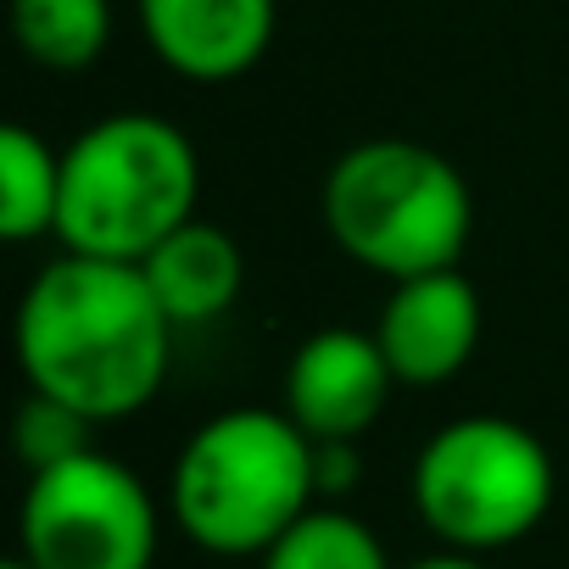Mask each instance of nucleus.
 Here are the masks:
<instances>
[{
    "label": "nucleus",
    "instance_id": "8",
    "mask_svg": "<svg viewBox=\"0 0 569 569\" xmlns=\"http://www.w3.org/2000/svg\"><path fill=\"white\" fill-rule=\"evenodd\" d=\"M397 375L375 330H313L284 363V413L313 441H363L386 413Z\"/></svg>",
    "mask_w": 569,
    "mask_h": 569
},
{
    "label": "nucleus",
    "instance_id": "2",
    "mask_svg": "<svg viewBox=\"0 0 569 569\" xmlns=\"http://www.w3.org/2000/svg\"><path fill=\"white\" fill-rule=\"evenodd\" d=\"M168 502L201 552L262 558L319 508L313 436L284 408H223L179 447Z\"/></svg>",
    "mask_w": 569,
    "mask_h": 569
},
{
    "label": "nucleus",
    "instance_id": "7",
    "mask_svg": "<svg viewBox=\"0 0 569 569\" xmlns=\"http://www.w3.org/2000/svg\"><path fill=\"white\" fill-rule=\"evenodd\" d=\"M480 336H486V308H480L475 279L458 268L397 279L375 325V341L397 386H419V391L458 380L469 358L480 352Z\"/></svg>",
    "mask_w": 569,
    "mask_h": 569
},
{
    "label": "nucleus",
    "instance_id": "15",
    "mask_svg": "<svg viewBox=\"0 0 569 569\" xmlns=\"http://www.w3.org/2000/svg\"><path fill=\"white\" fill-rule=\"evenodd\" d=\"M313 475H319V502H341L363 480L358 441H313Z\"/></svg>",
    "mask_w": 569,
    "mask_h": 569
},
{
    "label": "nucleus",
    "instance_id": "11",
    "mask_svg": "<svg viewBox=\"0 0 569 569\" xmlns=\"http://www.w3.org/2000/svg\"><path fill=\"white\" fill-rule=\"evenodd\" d=\"M18 51L51 73H84L112 46V0H7Z\"/></svg>",
    "mask_w": 569,
    "mask_h": 569
},
{
    "label": "nucleus",
    "instance_id": "5",
    "mask_svg": "<svg viewBox=\"0 0 569 569\" xmlns=\"http://www.w3.org/2000/svg\"><path fill=\"white\" fill-rule=\"evenodd\" d=\"M558 475L536 430L502 413H463L441 425L413 458V508L441 547L502 552L525 541L552 508Z\"/></svg>",
    "mask_w": 569,
    "mask_h": 569
},
{
    "label": "nucleus",
    "instance_id": "17",
    "mask_svg": "<svg viewBox=\"0 0 569 569\" xmlns=\"http://www.w3.org/2000/svg\"><path fill=\"white\" fill-rule=\"evenodd\" d=\"M0 569H34V563H29V558L18 552V558H7V563H0Z\"/></svg>",
    "mask_w": 569,
    "mask_h": 569
},
{
    "label": "nucleus",
    "instance_id": "1",
    "mask_svg": "<svg viewBox=\"0 0 569 569\" xmlns=\"http://www.w3.org/2000/svg\"><path fill=\"white\" fill-rule=\"evenodd\" d=\"M173 336L140 262L62 251L18 302V363L29 391H46L96 425L151 408L173 363Z\"/></svg>",
    "mask_w": 569,
    "mask_h": 569
},
{
    "label": "nucleus",
    "instance_id": "13",
    "mask_svg": "<svg viewBox=\"0 0 569 569\" xmlns=\"http://www.w3.org/2000/svg\"><path fill=\"white\" fill-rule=\"evenodd\" d=\"M262 569H391V558L358 513L319 502L262 552Z\"/></svg>",
    "mask_w": 569,
    "mask_h": 569
},
{
    "label": "nucleus",
    "instance_id": "16",
    "mask_svg": "<svg viewBox=\"0 0 569 569\" xmlns=\"http://www.w3.org/2000/svg\"><path fill=\"white\" fill-rule=\"evenodd\" d=\"M402 569H491L480 552H458V547H441V552H425V558H413V563H402Z\"/></svg>",
    "mask_w": 569,
    "mask_h": 569
},
{
    "label": "nucleus",
    "instance_id": "10",
    "mask_svg": "<svg viewBox=\"0 0 569 569\" xmlns=\"http://www.w3.org/2000/svg\"><path fill=\"white\" fill-rule=\"evenodd\" d=\"M140 273L151 284V297L162 302V313L173 319V330H201L234 308L246 284V257L234 234L190 218L140 257Z\"/></svg>",
    "mask_w": 569,
    "mask_h": 569
},
{
    "label": "nucleus",
    "instance_id": "3",
    "mask_svg": "<svg viewBox=\"0 0 569 569\" xmlns=\"http://www.w3.org/2000/svg\"><path fill=\"white\" fill-rule=\"evenodd\" d=\"M201 157L162 112H112L62 146V251L140 262L157 240L196 218Z\"/></svg>",
    "mask_w": 569,
    "mask_h": 569
},
{
    "label": "nucleus",
    "instance_id": "14",
    "mask_svg": "<svg viewBox=\"0 0 569 569\" xmlns=\"http://www.w3.org/2000/svg\"><path fill=\"white\" fill-rule=\"evenodd\" d=\"M12 441H18V458L29 463V475H40V469H57V463L90 452L96 447V419H84L79 408H68L46 391H29L23 408H18Z\"/></svg>",
    "mask_w": 569,
    "mask_h": 569
},
{
    "label": "nucleus",
    "instance_id": "4",
    "mask_svg": "<svg viewBox=\"0 0 569 569\" xmlns=\"http://www.w3.org/2000/svg\"><path fill=\"white\" fill-rule=\"evenodd\" d=\"M325 223L336 246L380 279L458 268L475 196L452 157L408 134H375L336 157L325 179Z\"/></svg>",
    "mask_w": 569,
    "mask_h": 569
},
{
    "label": "nucleus",
    "instance_id": "6",
    "mask_svg": "<svg viewBox=\"0 0 569 569\" xmlns=\"http://www.w3.org/2000/svg\"><path fill=\"white\" fill-rule=\"evenodd\" d=\"M162 541L146 480L101 447L29 475L18 552L34 569H151Z\"/></svg>",
    "mask_w": 569,
    "mask_h": 569
},
{
    "label": "nucleus",
    "instance_id": "9",
    "mask_svg": "<svg viewBox=\"0 0 569 569\" xmlns=\"http://www.w3.org/2000/svg\"><path fill=\"white\" fill-rule=\"evenodd\" d=\"M279 23V0H140V29L157 62L196 84L251 73Z\"/></svg>",
    "mask_w": 569,
    "mask_h": 569
},
{
    "label": "nucleus",
    "instance_id": "12",
    "mask_svg": "<svg viewBox=\"0 0 569 569\" xmlns=\"http://www.w3.org/2000/svg\"><path fill=\"white\" fill-rule=\"evenodd\" d=\"M62 207V151L46 146L29 123L0 129V234L12 246L57 234Z\"/></svg>",
    "mask_w": 569,
    "mask_h": 569
}]
</instances>
